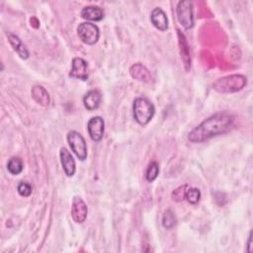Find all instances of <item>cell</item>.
I'll list each match as a JSON object with an SVG mask.
<instances>
[{"instance_id": "cell-19", "label": "cell", "mask_w": 253, "mask_h": 253, "mask_svg": "<svg viewBox=\"0 0 253 253\" xmlns=\"http://www.w3.org/2000/svg\"><path fill=\"white\" fill-rule=\"evenodd\" d=\"M176 223H177V219L174 212L170 209L166 210L162 216L163 227H165L166 229H171L176 225Z\"/></svg>"}, {"instance_id": "cell-24", "label": "cell", "mask_w": 253, "mask_h": 253, "mask_svg": "<svg viewBox=\"0 0 253 253\" xmlns=\"http://www.w3.org/2000/svg\"><path fill=\"white\" fill-rule=\"evenodd\" d=\"M247 251L249 253H251L253 251V248H252V231L250 232L249 234V237H248V242H247Z\"/></svg>"}, {"instance_id": "cell-13", "label": "cell", "mask_w": 253, "mask_h": 253, "mask_svg": "<svg viewBox=\"0 0 253 253\" xmlns=\"http://www.w3.org/2000/svg\"><path fill=\"white\" fill-rule=\"evenodd\" d=\"M102 95L99 90L92 89L88 91L83 97V105L88 111H95L99 108Z\"/></svg>"}, {"instance_id": "cell-23", "label": "cell", "mask_w": 253, "mask_h": 253, "mask_svg": "<svg viewBox=\"0 0 253 253\" xmlns=\"http://www.w3.org/2000/svg\"><path fill=\"white\" fill-rule=\"evenodd\" d=\"M17 191L20 196L29 197L33 192V188H32V185L27 182H20L17 187Z\"/></svg>"}, {"instance_id": "cell-22", "label": "cell", "mask_w": 253, "mask_h": 253, "mask_svg": "<svg viewBox=\"0 0 253 253\" xmlns=\"http://www.w3.org/2000/svg\"><path fill=\"white\" fill-rule=\"evenodd\" d=\"M188 185H182L180 187H178L177 189H175L172 192V199L175 202H182L183 200H185V195H186V191L188 189Z\"/></svg>"}, {"instance_id": "cell-21", "label": "cell", "mask_w": 253, "mask_h": 253, "mask_svg": "<svg viewBox=\"0 0 253 253\" xmlns=\"http://www.w3.org/2000/svg\"><path fill=\"white\" fill-rule=\"evenodd\" d=\"M159 174V165L156 161H152L148 164L146 172H145V178L148 182H153Z\"/></svg>"}, {"instance_id": "cell-17", "label": "cell", "mask_w": 253, "mask_h": 253, "mask_svg": "<svg viewBox=\"0 0 253 253\" xmlns=\"http://www.w3.org/2000/svg\"><path fill=\"white\" fill-rule=\"evenodd\" d=\"M31 94H32V98L41 106L42 107H46L49 105L50 102V98H49V94L48 92L45 90V88L42 85H35L34 87H32L31 90Z\"/></svg>"}, {"instance_id": "cell-1", "label": "cell", "mask_w": 253, "mask_h": 253, "mask_svg": "<svg viewBox=\"0 0 253 253\" xmlns=\"http://www.w3.org/2000/svg\"><path fill=\"white\" fill-rule=\"evenodd\" d=\"M234 122L233 116L226 112L215 113L203 121L188 133V140L193 143L207 141L229 130Z\"/></svg>"}, {"instance_id": "cell-3", "label": "cell", "mask_w": 253, "mask_h": 253, "mask_svg": "<svg viewBox=\"0 0 253 253\" xmlns=\"http://www.w3.org/2000/svg\"><path fill=\"white\" fill-rule=\"evenodd\" d=\"M132 114L135 122L140 126H146L155 114L154 105L145 97H137L132 104Z\"/></svg>"}, {"instance_id": "cell-4", "label": "cell", "mask_w": 253, "mask_h": 253, "mask_svg": "<svg viewBox=\"0 0 253 253\" xmlns=\"http://www.w3.org/2000/svg\"><path fill=\"white\" fill-rule=\"evenodd\" d=\"M194 6L193 2L189 0L179 1L176 8L177 19L184 29L189 30L194 27Z\"/></svg>"}, {"instance_id": "cell-8", "label": "cell", "mask_w": 253, "mask_h": 253, "mask_svg": "<svg viewBox=\"0 0 253 253\" xmlns=\"http://www.w3.org/2000/svg\"><path fill=\"white\" fill-rule=\"evenodd\" d=\"M88 208L81 197L75 196L71 204V216L76 223H83L87 218Z\"/></svg>"}, {"instance_id": "cell-9", "label": "cell", "mask_w": 253, "mask_h": 253, "mask_svg": "<svg viewBox=\"0 0 253 253\" xmlns=\"http://www.w3.org/2000/svg\"><path fill=\"white\" fill-rule=\"evenodd\" d=\"M69 77L86 81L88 79V63L82 57H74L71 61Z\"/></svg>"}, {"instance_id": "cell-2", "label": "cell", "mask_w": 253, "mask_h": 253, "mask_svg": "<svg viewBox=\"0 0 253 253\" xmlns=\"http://www.w3.org/2000/svg\"><path fill=\"white\" fill-rule=\"evenodd\" d=\"M247 84V78L242 74H230L216 79L212 88L219 93H234L242 90Z\"/></svg>"}, {"instance_id": "cell-14", "label": "cell", "mask_w": 253, "mask_h": 253, "mask_svg": "<svg viewBox=\"0 0 253 253\" xmlns=\"http://www.w3.org/2000/svg\"><path fill=\"white\" fill-rule=\"evenodd\" d=\"M6 36H7L9 43L11 44L13 49L18 53V55L23 59H27L29 57V51H28L27 47L25 46V44L23 43L22 40L18 36L14 35L10 32H6Z\"/></svg>"}, {"instance_id": "cell-18", "label": "cell", "mask_w": 253, "mask_h": 253, "mask_svg": "<svg viewBox=\"0 0 253 253\" xmlns=\"http://www.w3.org/2000/svg\"><path fill=\"white\" fill-rule=\"evenodd\" d=\"M24 169L23 160L20 157L13 156L8 160L7 170L12 175H19Z\"/></svg>"}, {"instance_id": "cell-7", "label": "cell", "mask_w": 253, "mask_h": 253, "mask_svg": "<svg viewBox=\"0 0 253 253\" xmlns=\"http://www.w3.org/2000/svg\"><path fill=\"white\" fill-rule=\"evenodd\" d=\"M87 130L90 138L93 141H100L103 138L105 131V122L103 118L99 116L92 117L87 123Z\"/></svg>"}, {"instance_id": "cell-16", "label": "cell", "mask_w": 253, "mask_h": 253, "mask_svg": "<svg viewBox=\"0 0 253 253\" xmlns=\"http://www.w3.org/2000/svg\"><path fill=\"white\" fill-rule=\"evenodd\" d=\"M130 76L140 82H149L151 79V74L149 70L141 63H134L129 68Z\"/></svg>"}, {"instance_id": "cell-5", "label": "cell", "mask_w": 253, "mask_h": 253, "mask_svg": "<svg viewBox=\"0 0 253 253\" xmlns=\"http://www.w3.org/2000/svg\"><path fill=\"white\" fill-rule=\"evenodd\" d=\"M66 139L69 147L77 158L84 161L87 158V144L83 135L76 130H70L66 135Z\"/></svg>"}, {"instance_id": "cell-15", "label": "cell", "mask_w": 253, "mask_h": 253, "mask_svg": "<svg viewBox=\"0 0 253 253\" xmlns=\"http://www.w3.org/2000/svg\"><path fill=\"white\" fill-rule=\"evenodd\" d=\"M178 32V39H179V46H180V53H181V58L184 63L185 70L188 72L191 69V55H190V48L187 42V40L185 36L180 32Z\"/></svg>"}, {"instance_id": "cell-20", "label": "cell", "mask_w": 253, "mask_h": 253, "mask_svg": "<svg viewBox=\"0 0 253 253\" xmlns=\"http://www.w3.org/2000/svg\"><path fill=\"white\" fill-rule=\"evenodd\" d=\"M185 199L191 205H197L201 200V191L198 188H191L188 187L185 195Z\"/></svg>"}, {"instance_id": "cell-12", "label": "cell", "mask_w": 253, "mask_h": 253, "mask_svg": "<svg viewBox=\"0 0 253 253\" xmlns=\"http://www.w3.org/2000/svg\"><path fill=\"white\" fill-rule=\"evenodd\" d=\"M81 17L87 22H99L104 19V10L98 6H86L80 12Z\"/></svg>"}, {"instance_id": "cell-6", "label": "cell", "mask_w": 253, "mask_h": 253, "mask_svg": "<svg viewBox=\"0 0 253 253\" xmlns=\"http://www.w3.org/2000/svg\"><path fill=\"white\" fill-rule=\"evenodd\" d=\"M77 35L82 42L88 45H93L99 40L100 30L97 25L91 22H83L77 27Z\"/></svg>"}, {"instance_id": "cell-10", "label": "cell", "mask_w": 253, "mask_h": 253, "mask_svg": "<svg viewBox=\"0 0 253 253\" xmlns=\"http://www.w3.org/2000/svg\"><path fill=\"white\" fill-rule=\"evenodd\" d=\"M59 158H60L62 169L66 174V176L68 177L73 176L76 171V163L73 156L69 152V150H67L65 147H61L59 151Z\"/></svg>"}, {"instance_id": "cell-11", "label": "cell", "mask_w": 253, "mask_h": 253, "mask_svg": "<svg viewBox=\"0 0 253 253\" xmlns=\"http://www.w3.org/2000/svg\"><path fill=\"white\" fill-rule=\"evenodd\" d=\"M151 24L159 31H166L168 29V18L166 13L159 7L154 8L150 14Z\"/></svg>"}]
</instances>
